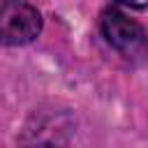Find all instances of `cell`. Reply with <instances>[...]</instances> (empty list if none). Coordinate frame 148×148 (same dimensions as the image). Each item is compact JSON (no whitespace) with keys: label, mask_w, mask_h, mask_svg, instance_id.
Wrapping results in <instances>:
<instances>
[{"label":"cell","mask_w":148,"mask_h":148,"mask_svg":"<svg viewBox=\"0 0 148 148\" xmlns=\"http://www.w3.org/2000/svg\"><path fill=\"white\" fill-rule=\"evenodd\" d=\"M76 132V118L69 109L44 104L30 113L18 132V148H67Z\"/></svg>","instance_id":"obj_1"},{"label":"cell","mask_w":148,"mask_h":148,"mask_svg":"<svg viewBox=\"0 0 148 148\" xmlns=\"http://www.w3.org/2000/svg\"><path fill=\"white\" fill-rule=\"evenodd\" d=\"M106 42L132 65H143L148 60V32L146 28L130 18L118 7H109L99 18Z\"/></svg>","instance_id":"obj_2"},{"label":"cell","mask_w":148,"mask_h":148,"mask_svg":"<svg viewBox=\"0 0 148 148\" xmlns=\"http://www.w3.org/2000/svg\"><path fill=\"white\" fill-rule=\"evenodd\" d=\"M42 32L39 12L23 0H0V46L30 44Z\"/></svg>","instance_id":"obj_3"},{"label":"cell","mask_w":148,"mask_h":148,"mask_svg":"<svg viewBox=\"0 0 148 148\" xmlns=\"http://www.w3.org/2000/svg\"><path fill=\"white\" fill-rule=\"evenodd\" d=\"M120 5H130V7H136V9H143L148 7V0H118Z\"/></svg>","instance_id":"obj_4"}]
</instances>
